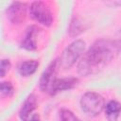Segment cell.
I'll return each instance as SVG.
<instances>
[{"label": "cell", "instance_id": "6da1fadb", "mask_svg": "<svg viewBox=\"0 0 121 121\" xmlns=\"http://www.w3.org/2000/svg\"><path fill=\"white\" fill-rule=\"evenodd\" d=\"M121 50V43L113 40H98L83 54L78 64V72L81 76H89L102 70Z\"/></svg>", "mask_w": 121, "mask_h": 121}, {"label": "cell", "instance_id": "7a4b0ae2", "mask_svg": "<svg viewBox=\"0 0 121 121\" xmlns=\"http://www.w3.org/2000/svg\"><path fill=\"white\" fill-rule=\"evenodd\" d=\"M80 107L89 116H97L105 108V101L101 95L95 92H87L80 98Z\"/></svg>", "mask_w": 121, "mask_h": 121}, {"label": "cell", "instance_id": "3957f363", "mask_svg": "<svg viewBox=\"0 0 121 121\" xmlns=\"http://www.w3.org/2000/svg\"><path fill=\"white\" fill-rule=\"evenodd\" d=\"M86 43L82 40H76L71 43L61 53L60 57L59 58L60 66L62 68H70L72 67L75 62L78 60V58L84 53Z\"/></svg>", "mask_w": 121, "mask_h": 121}, {"label": "cell", "instance_id": "277c9868", "mask_svg": "<svg viewBox=\"0 0 121 121\" xmlns=\"http://www.w3.org/2000/svg\"><path fill=\"white\" fill-rule=\"evenodd\" d=\"M60 62L59 59H55L54 60H52L49 65L45 68V70L43 72L41 78H40V82H39V86L40 89L47 94H51L52 88L56 82V80L58 79L57 75L59 72V69L60 68Z\"/></svg>", "mask_w": 121, "mask_h": 121}, {"label": "cell", "instance_id": "5b68a950", "mask_svg": "<svg viewBox=\"0 0 121 121\" xmlns=\"http://www.w3.org/2000/svg\"><path fill=\"white\" fill-rule=\"evenodd\" d=\"M30 17L44 26H50L53 22L52 13L47 5L42 1H35L29 7Z\"/></svg>", "mask_w": 121, "mask_h": 121}, {"label": "cell", "instance_id": "8992f818", "mask_svg": "<svg viewBox=\"0 0 121 121\" xmlns=\"http://www.w3.org/2000/svg\"><path fill=\"white\" fill-rule=\"evenodd\" d=\"M27 5L23 2H12L7 9V17L13 25H20L26 20Z\"/></svg>", "mask_w": 121, "mask_h": 121}, {"label": "cell", "instance_id": "52a82bcc", "mask_svg": "<svg viewBox=\"0 0 121 121\" xmlns=\"http://www.w3.org/2000/svg\"><path fill=\"white\" fill-rule=\"evenodd\" d=\"M41 29L38 28L36 26H31L26 29V36L24 40L21 43V47L28 50V51H34L37 49V39L36 36L39 33Z\"/></svg>", "mask_w": 121, "mask_h": 121}, {"label": "cell", "instance_id": "ba28073f", "mask_svg": "<svg viewBox=\"0 0 121 121\" xmlns=\"http://www.w3.org/2000/svg\"><path fill=\"white\" fill-rule=\"evenodd\" d=\"M37 108V97L34 94H30L25 102L23 103L20 111H19V117L22 121H28L31 112L36 110Z\"/></svg>", "mask_w": 121, "mask_h": 121}, {"label": "cell", "instance_id": "9c48e42d", "mask_svg": "<svg viewBox=\"0 0 121 121\" xmlns=\"http://www.w3.org/2000/svg\"><path fill=\"white\" fill-rule=\"evenodd\" d=\"M78 80L76 78H58L52 88L50 95H54L58 94L59 92H62L65 90L73 89L77 84Z\"/></svg>", "mask_w": 121, "mask_h": 121}, {"label": "cell", "instance_id": "30bf717a", "mask_svg": "<svg viewBox=\"0 0 121 121\" xmlns=\"http://www.w3.org/2000/svg\"><path fill=\"white\" fill-rule=\"evenodd\" d=\"M39 66V61L36 60H28L22 61L18 65V73L23 77H28L33 75Z\"/></svg>", "mask_w": 121, "mask_h": 121}, {"label": "cell", "instance_id": "8fae6325", "mask_svg": "<svg viewBox=\"0 0 121 121\" xmlns=\"http://www.w3.org/2000/svg\"><path fill=\"white\" fill-rule=\"evenodd\" d=\"M105 112L110 121H116L121 112V103L116 100H111L105 106Z\"/></svg>", "mask_w": 121, "mask_h": 121}, {"label": "cell", "instance_id": "7c38bea8", "mask_svg": "<svg viewBox=\"0 0 121 121\" xmlns=\"http://www.w3.org/2000/svg\"><path fill=\"white\" fill-rule=\"evenodd\" d=\"M83 31H84V27H83L81 22L78 18H74L69 25V28H68L69 35L71 37H77Z\"/></svg>", "mask_w": 121, "mask_h": 121}, {"label": "cell", "instance_id": "4fadbf2b", "mask_svg": "<svg viewBox=\"0 0 121 121\" xmlns=\"http://www.w3.org/2000/svg\"><path fill=\"white\" fill-rule=\"evenodd\" d=\"M0 92L3 97H11L14 94V87L10 81H2L0 84Z\"/></svg>", "mask_w": 121, "mask_h": 121}, {"label": "cell", "instance_id": "5bb4252c", "mask_svg": "<svg viewBox=\"0 0 121 121\" xmlns=\"http://www.w3.org/2000/svg\"><path fill=\"white\" fill-rule=\"evenodd\" d=\"M59 121H80L78 116L74 114L73 112L67 109H61L59 112Z\"/></svg>", "mask_w": 121, "mask_h": 121}, {"label": "cell", "instance_id": "9a60e30c", "mask_svg": "<svg viewBox=\"0 0 121 121\" xmlns=\"http://www.w3.org/2000/svg\"><path fill=\"white\" fill-rule=\"evenodd\" d=\"M10 67H11V63H10L9 60H7V59L1 60V63H0V77L4 78L6 76V74L10 70Z\"/></svg>", "mask_w": 121, "mask_h": 121}, {"label": "cell", "instance_id": "2e32d148", "mask_svg": "<svg viewBox=\"0 0 121 121\" xmlns=\"http://www.w3.org/2000/svg\"><path fill=\"white\" fill-rule=\"evenodd\" d=\"M30 121H41V119H40V117H39V115H34L31 119H30Z\"/></svg>", "mask_w": 121, "mask_h": 121}, {"label": "cell", "instance_id": "e0dca14e", "mask_svg": "<svg viewBox=\"0 0 121 121\" xmlns=\"http://www.w3.org/2000/svg\"><path fill=\"white\" fill-rule=\"evenodd\" d=\"M120 33H121V30H120Z\"/></svg>", "mask_w": 121, "mask_h": 121}]
</instances>
